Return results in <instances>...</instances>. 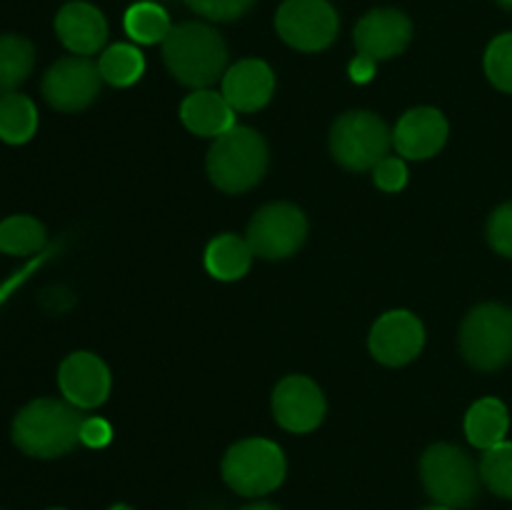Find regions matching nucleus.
<instances>
[{
    "label": "nucleus",
    "instance_id": "nucleus-1",
    "mask_svg": "<svg viewBox=\"0 0 512 510\" xmlns=\"http://www.w3.org/2000/svg\"><path fill=\"white\" fill-rule=\"evenodd\" d=\"M68 400L38 398L13 420V440L33 458H58L80 440L83 415Z\"/></svg>",
    "mask_w": 512,
    "mask_h": 510
},
{
    "label": "nucleus",
    "instance_id": "nucleus-2",
    "mask_svg": "<svg viewBox=\"0 0 512 510\" xmlns=\"http://www.w3.org/2000/svg\"><path fill=\"white\" fill-rule=\"evenodd\" d=\"M163 58L180 83L203 90L223 75L228 48L223 35L210 25L183 23L163 40Z\"/></svg>",
    "mask_w": 512,
    "mask_h": 510
},
{
    "label": "nucleus",
    "instance_id": "nucleus-3",
    "mask_svg": "<svg viewBox=\"0 0 512 510\" xmlns=\"http://www.w3.org/2000/svg\"><path fill=\"white\" fill-rule=\"evenodd\" d=\"M268 170V145L255 130L235 125L218 135L208 153V175L225 193H245Z\"/></svg>",
    "mask_w": 512,
    "mask_h": 510
},
{
    "label": "nucleus",
    "instance_id": "nucleus-4",
    "mask_svg": "<svg viewBox=\"0 0 512 510\" xmlns=\"http://www.w3.org/2000/svg\"><path fill=\"white\" fill-rule=\"evenodd\" d=\"M420 478L430 498L445 508H470L480 495V468L458 445L438 443L425 450Z\"/></svg>",
    "mask_w": 512,
    "mask_h": 510
},
{
    "label": "nucleus",
    "instance_id": "nucleus-5",
    "mask_svg": "<svg viewBox=\"0 0 512 510\" xmlns=\"http://www.w3.org/2000/svg\"><path fill=\"white\" fill-rule=\"evenodd\" d=\"M460 350L478 370H498L512 360V308L478 305L460 328Z\"/></svg>",
    "mask_w": 512,
    "mask_h": 510
},
{
    "label": "nucleus",
    "instance_id": "nucleus-6",
    "mask_svg": "<svg viewBox=\"0 0 512 510\" xmlns=\"http://www.w3.org/2000/svg\"><path fill=\"white\" fill-rule=\"evenodd\" d=\"M390 135L388 125L368 110H353L335 120L333 130H330V150L333 158L338 160L343 168L363 173V170H373L383 158H388Z\"/></svg>",
    "mask_w": 512,
    "mask_h": 510
},
{
    "label": "nucleus",
    "instance_id": "nucleus-7",
    "mask_svg": "<svg viewBox=\"0 0 512 510\" xmlns=\"http://www.w3.org/2000/svg\"><path fill=\"white\" fill-rule=\"evenodd\" d=\"M223 478L240 495L270 493L285 478L283 450L265 438L240 440L225 453Z\"/></svg>",
    "mask_w": 512,
    "mask_h": 510
},
{
    "label": "nucleus",
    "instance_id": "nucleus-8",
    "mask_svg": "<svg viewBox=\"0 0 512 510\" xmlns=\"http://www.w3.org/2000/svg\"><path fill=\"white\" fill-rule=\"evenodd\" d=\"M275 25L285 43L305 53H315L333 43L340 23L328 0H285Z\"/></svg>",
    "mask_w": 512,
    "mask_h": 510
},
{
    "label": "nucleus",
    "instance_id": "nucleus-9",
    "mask_svg": "<svg viewBox=\"0 0 512 510\" xmlns=\"http://www.w3.org/2000/svg\"><path fill=\"white\" fill-rule=\"evenodd\" d=\"M308 220L295 205L270 203L253 215L248 225V243L255 255L268 260L288 258L303 245Z\"/></svg>",
    "mask_w": 512,
    "mask_h": 510
},
{
    "label": "nucleus",
    "instance_id": "nucleus-10",
    "mask_svg": "<svg viewBox=\"0 0 512 510\" xmlns=\"http://www.w3.org/2000/svg\"><path fill=\"white\" fill-rule=\"evenodd\" d=\"M100 70L85 55H70L58 60L43 78V95L58 110H83L98 98Z\"/></svg>",
    "mask_w": 512,
    "mask_h": 510
},
{
    "label": "nucleus",
    "instance_id": "nucleus-11",
    "mask_svg": "<svg viewBox=\"0 0 512 510\" xmlns=\"http://www.w3.org/2000/svg\"><path fill=\"white\" fill-rule=\"evenodd\" d=\"M273 415L290 433H308L323 420L325 398L310 378L288 375L273 393Z\"/></svg>",
    "mask_w": 512,
    "mask_h": 510
},
{
    "label": "nucleus",
    "instance_id": "nucleus-12",
    "mask_svg": "<svg viewBox=\"0 0 512 510\" xmlns=\"http://www.w3.org/2000/svg\"><path fill=\"white\" fill-rule=\"evenodd\" d=\"M425 328L408 310L385 313L370 330V353L385 365H405L423 350Z\"/></svg>",
    "mask_w": 512,
    "mask_h": 510
},
{
    "label": "nucleus",
    "instance_id": "nucleus-13",
    "mask_svg": "<svg viewBox=\"0 0 512 510\" xmlns=\"http://www.w3.org/2000/svg\"><path fill=\"white\" fill-rule=\"evenodd\" d=\"M410 38H413V25H410L408 15H403L400 10H370L355 25V45H358V53L373 60H385L403 53L408 48Z\"/></svg>",
    "mask_w": 512,
    "mask_h": 510
},
{
    "label": "nucleus",
    "instance_id": "nucleus-14",
    "mask_svg": "<svg viewBox=\"0 0 512 510\" xmlns=\"http://www.w3.org/2000/svg\"><path fill=\"white\" fill-rule=\"evenodd\" d=\"M58 383L65 400L75 408H95L110 393V373L93 353H73L58 370Z\"/></svg>",
    "mask_w": 512,
    "mask_h": 510
},
{
    "label": "nucleus",
    "instance_id": "nucleus-15",
    "mask_svg": "<svg viewBox=\"0 0 512 510\" xmlns=\"http://www.w3.org/2000/svg\"><path fill=\"white\" fill-rule=\"evenodd\" d=\"M448 140V120L435 108H415L398 120L393 143L400 155L425 160L438 153Z\"/></svg>",
    "mask_w": 512,
    "mask_h": 510
},
{
    "label": "nucleus",
    "instance_id": "nucleus-16",
    "mask_svg": "<svg viewBox=\"0 0 512 510\" xmlns=\"http://www.w3.org/2000/svg\"><path fill=\"white\" fill-rule=\"evenodd\" d=\"M275 88L273 70L263 60H240L223 75V95L235 113H253L270 100Z\"/></svg>",
    "mask_w": 512,
    "mask_h": 510
},
{
    "label": "nucleus",
    "instance_id": "nucleus-17",
    "mask_svg": "<svg viewBox=\"0 0 512 510\" xmlns=\"http://www.w3.org/2000/svg\"><path fill=\"white\" fill-rule=\"evenodd\" d=\"M60 43L75 55H93L108 40V23L103 13L90 3H68L55 18Z\"/></svg>",
    "mask_w": 512,
    "mask_h": 510
},
{
    "label": "nucleus",
    "instance_id": "nucleus-18",
    "mask_svg": "<svg viewBox=\"0 0 512 510\" xmlns=\"http://www.w3.org/2000/svg\"><path fill=\"white\" fill-rule=\"evenodd\" d=\"M180 118L190 133L208 135V138H218L235 128L233 105L225 100L223 93L213 90H195L193 95H188L180 105Z\"/></svg>",
    "mask_w": 512,
    "mask_h": 510
},
{
    "label": "nucleus",
    "instance_id": "nucleus-19",
    "mask_svg": "<svg viewBox=\"0 0 512 510\" xmlns=\"http://www.w3.org/2000/svg\"><path fill=\"white\" fill-rule=\"evenodd\" d=\"M510 415L498 398H483L465 415V435L475 448L490 450L508 435Z\"/></svg>",
    "mask_w": 512,
    "mask_h": 510
},
{
    "label": "nucleus",
    "instance_id": "nucleus-20",
    "mask_svg": "<svg viewBox=\"0 0 512 510\" xmlns=\"http://www.w3.org/2000/svg\"><path fill=\"white\" fill-rule=\"evenodd\" d=\"M253 255L255 253L248 240L225 233L218 235L205 250V268L218 280H238L250 270Z\"/></svg>",
    "mask_w": 512,
    "mask_h": 510
},
{
    "label": "nucleus",
    "instance_id": "nucleus-21",
    "mask_svg": "<svg viewBox=\"0 0 512 510\" xmlns=\"http://www.w3.org/2000/svg\"><path fill=\"white\" fill-rule=\"evenodd\" d=\"M38 128V110L28 95H0V140L20 145L33 138Z\"/></svg>",
    "mask_w": 512,
    "mask_h": 510
},
{
    "label": "nucleus",
    "instance_id": "nucleus-22",
    "mask_svg": "<svg viewBox=\"0 0 512 510\" xmlns=\"http://www.w3.org/2000/svg\"><path fill=\"white\" fill-rule=\"evenodd\" d=\"M35 63V50L30 40L20 35H0V95L15 93L30 75Z\"/></svg>",
    "mask_w": 512,
    "mask_h": 510
},
{
    "label": "nucleus",
    "instance_id": "nucleus-23",
    "mask_svg": "<svg viewBox=\"0 0 512 510\" xmlns=\"http://www.w3.org/2000/svg\"><path fill=\"white\" fill-rule=\"evenodd\" d=\"M100 78L110 85H118V88H125V85H133L135 80L143 75L145 70V58L135 45L118 43L110 45L98 60Z\"/></svg>",
    "mask_w": 512,
    "mask_h": 510
},
{
    "label": "nucleus",
    "instance_id": "nucleus-24",
    "mask_svg": "<svg viewBox=\"0 0 512 510\" xmlns=\"http://www.w3.org/2000/svg\"><path fill=\"white\" fill-rule=\"evenodd\" d=\"M125 30L133 40L145 45L163 43L168 38V33L173 30L170 25L168 13L165 8H160L158 3H135L130 5L128 13H125Z\"/></svg>",
    "mask_w": 512,
    "mask_h": 510
},
{
    "label": "nucleus",
    "instance_id": "nucleus-25",
    "mask_svg": "<svg viewBox=\"0 0 512 510\" xmlns=\"http://www.w3.org/2000/svg\"><path fill=\"white\" fill-rule=\"evenodd\" d=\"M45 245V228L30 215H13L0 223V250L10 255H30Z\"/></svg>",
    "mask_w": 512,
    "mask_h": 510
},
{
    "label": "nucleus",
    "instance_id": "nucleus-26",
    "mask_svg": "<svg viewBox=\"0 0 512 510\" xmlns=\"http://www.w3.org/2000/svg\"><path fill=\"white\" fill-rule=\"evenodd\" d=\"M480 478L500 498L512 500V443H500L485 450L480 460Z\"/></svg>",
    "mask_w": 512,
    "mask_h": 510
},
{
    "label": "nucleus",
    "instance_id": "nucleus-27",
    "mask_svg": "<svg viewBox=\"0 0 512 510\" xmlns=\"http://www.w3.org/2000/svg\"><path fill=\"white\" fill-rule=\"evenodd\" d=\"M485 73L495 88L512 93V33L498 35L485 53Z\"/></svg>",
    "mask_w": 512,
    "mask_h": 510
},
{
    "label": "nucleus",
    "instance_id": "nucleus-28",
    "mask_svg": "<svg viewBox=\"0 0 512 510\" xmlns=\"http://www.w3.org/2000/svg\"><path fill=\"white\" fill-rule=\"evenodd\" d=\"M185 3L203 18L225 23V20H235L248 13L255 0H185Z\"/></svg>",
    "mask_w": 512,
    "mask_h": 510
},
{
    "label": "nucleus",
    "instance_id": "nucleus-29",
    "mask_svg": "<svg viewBox=\"0 0 512 510\" xmlns=\"http://www.w3.org/2000/svg\"><path fill=\"white\" fill-rule=\"evenodd\" d=\"M488 240L498 253L512 258V203L500 205L488 223Z\"/></svg>",
    "mask_w": 512,
    "mask_h": 510
},
{
    "label": "nucleus",
    "instance_id": "nucleus-30",
    "mask_svg": "<svg viewBox=\"0 0 512 510\" xmlns=\"http://www.w3.org/2000/svg\"><path fill=\"white\" fill-rule=\"evenodd\" d=\"M373 178L380 190H385V193H398L408 183V168H405V163L400 158L388 155V158H383L373 168Z\"/></svg>",
    "mask_w": 512,
    "mask_h": 510
},
{
    "label": "nucleus",
    "instance_id": "nucleus-31",
    "mask_svg": "<svg viewBox=\"0 0 512 510\" xmlns=\"http://www.w3.org/2000/svg\"><path fill=\"white\" fill-rule=\"evenodd\" d=\"M113 438V430H110L108 420L103 418H83L80 425V443H85L88 448H103Z\"/></svg>",
    "mask_w": 512,
    "mask_h": 510
},
{
    "label": "nucleus",
    "instance_id": "nucleus-32",
    "mask_svg": "<svg viewBox=\"0 0 512 510\" xmlns=\"http://www.w3.org/2000/svg\"><path fill=\"white\" fill-rule=\"evenodd\" d=\"M373 73H375V60L365 58V55H358V58L353 60V65H350V78H353L355 83H368V80L373 78Z\"/></svg>",
    "mask_w": 512,
    "mask_h": 510
},
{
    "label": "nucleus",
    "instance_id": "nucleus-33",
    "mask_svg": "<svg viewBox=\"0 0 512 510\" xmlns=\"http://www.w3.org/2000/svg\"><path fill=\"white\" fill-rule=\"evenodd\" d=\"M243 510H280L278 505H270V503H253V505H245Z\"/></svg>",
    "mask_w": 512,
    "mask_h": 510
},
{
    "label": "nucleus",
    "instance_id": "nucleus-34",
    "mask_svg": "<svg viewBox=\"0 0 512 510\" xmlns=\"http://www.w3.org/2000/svg\"><path fill=\"white\" fill-rule=\"evenodd\" d=\"M108 510H133V508H130V505H113V508Z\"/></svg>",
    "mask_w": 512,
    "mask_h": 510
},
{
    "label": "nucleus",
    "instance_id": "nucleus-35",
    "mask_svg": "<svg viewBox=\"0 0 512 510\" xmlns=\"http://www.w3.org/2000/svg\"><path fill=\"white\" fill-rule=\"evenodd\" d=\"M425 510H453V508H445V505H433V508H425Z\"/></svg>",
    "mask_w": 512,
    "mask_h": 510
},
{
    "label": "nucleus",
    "instance_id": "nucleus-36",
    "mask_svg": "<svg viewBox=\"0 0 512 510\" xmlns=\"http://www.w3.org/2000/svg\"><path fill=\"white\" fill-rule=\"evenodd\" d=\"M500 3H503V5H510V8H512V0H500Z\"/></svg>",
    "mask_w": 512,
    "mask_h": 510
},
{
    "label": "nucleus",
    "instance_id": "nucleus-37",
    "mask_svg": "<svg viewBox=\"0 0 512 510\" xmlns=\"http://www.w3.org/2000/svg\"><path fill=\"white\" fill-rule=\"evenodd\" d=\"M53 510H63V508H53Z\"/></svg>",
    "mask_w": 512,
    "mask_h": 510
}]
</instances>
